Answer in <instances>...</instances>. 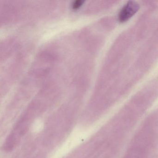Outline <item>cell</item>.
<instances>
[{
	"instance_id": "obj_1",
	"label": "cell",
	"mask_w": 158,
	"mask_h": 158,
	"mask_svg": "<svg viewBox=\"0 0 158 158\" xmlns=\"http://www.w3.org/2000/svg\"><path fill=\"white\" fill-rule=\"evenodd\" d=\"M139 9V6L136 2L128 1L120 10L118 15V20L121 23H125L135 15Z\"/></svg>"
}]
</instances>
